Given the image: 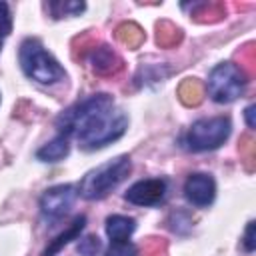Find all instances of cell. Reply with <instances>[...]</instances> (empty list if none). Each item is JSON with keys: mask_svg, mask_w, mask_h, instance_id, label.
<instances>
[{"mask_svg": "<svg viewBox=\"0 0 256 256\" xmlns=\"http://www.w3.org/2000/svg\"><path fill=\"white\" fill-rule=\"evenodd\" d=\"M230 132H232V122L226 116L200 118L190 126L186 134V146L194 152L214 150L228 140Z\"/></svg>", "mask_w": 256, "mask_h": 256, "instance_id": "obj_5", "label": "cell"}, {"mask_svg": "<svg viewBox=\"0 0 256 256\" xmlns=\"http://www.w3.org/2000/svg\"><path fill=\"white\" fill-rule=\"evenodd\" d=\"M166 190H168L166 180H162V178H146V180H138L136 184H132L126 190L124 198L130 204H136V206H156V204H160L164 200Z\"/></svg>", "mask_w": 256, "mask_h": 256, "instance_id": "obj_7", "label": "cell"}, {"mask_svg": "<svg viewBox=\"0 0 256 256\" xmlns=\"http://www.w3.org/2000/svg\"><path fill=\"white\" fill-rule=\"evenodd\" d=\"M102 248V242L98 236H84L80 242H78V252L82 256H96Z\"/></svg>", "mask_w": 256, "mask_h": 256, "instance_id": "obj_16", "label": "cell"}, {"mask_svg": "<svg viewBox=\"0 0 256 256\" xmlns=\"http://www.w3.org/2000/svg\"><path fill=\"white\" fill-rule=\"evenodd\" d=\"M246 74L232 62H220L208 76V94L218 104H230L242 96L246 88Z\"/></svg>", "mask_w": 256, "mask_h": 256, "instance_id": "obj_4", "label": "cell"}, {"mask_svg": "<svg viewBox=\"0 0 256 256\" xmlns=\"http://www.w3.org/2000/svg\"><path fill=\"white\" fill-rule=\"evenodd\" d=\"M168 36H170V42L174 44V42H178L180 40V30L178 28H174L170 22H168V32L162 28V24L158 26V44H164V46H168Z\"/></svg>", "mask_w": 256, "mask_h": 256, "instance_id": "obj_19", "label": "cell"}, {"mask_svg": "<svg viewBox=\"0 0 256 256\" xmlns=\"http://www.w3.org/2000/svg\"><path fill=\"white\" fill-rule=\"evenodd\" d=\"M12 30V16H10V8L6 2H0V40L4 36H8Z\"/></svg>", "mask_w": 256, "mask_h": 256, "instance_id": "obj_18", "label": "cell"}, {"mask_svg": "<svg viewBox=\"0 0 256 256\" xmlns=\"http://www.w3.org/2000/svg\"><path fill=\"white\" fill-rule=\"evenodd\" d=\"M254 110H256V106H254V104H250V106L246 108V112H244V114H246V122H248V126H250V128H254V126H256V124H254Z\"/></svg>", "mask_w": 256, "mask_h": 256, "instance_id": "obj_21", "label": "cell"}, {"mask_svg": "<svg viewBox=\"0 0 256 256\" xmlns=\"http://www.w3.org/2000/svg\"><path fill=\"white\" fill-rule=\"evenodd\" d=\"M244 248L246 252H252L256 248V238H254V220L248 222L246 226V232H244Z\"/></svg>", "mask_w": 256, "mask_h": 256, "instance_id": "obj_20", "label": "cell"}, {"mask_svg": "<svg viewBox=\"0 0 256 256\" xmlns=\"http://www.w3.org/2000/svg\"><path fill=\"white\" fill-rule=\"evenodd\" d=\"M0 46H2V40H0Z\"/></svg>", "mask_w": 256, "mask_h": 256, "instance_id": "obj_22", "label": "cell"}, {"mask_svg": "<svg viewBox=\"0 0 256 256\" xmlns=\"http://www.w3.org/2000/svg\"><path fill=\"white\" fill-rule=\"evenodd\" d=\"M180 100L188 106H196L202 100V86L196 80H186L180 86Z\"/></svg>", "mask_w": 256, "mask_h": 256, "instance_id": "obj_13", "label": "cell"}, {"mask_svg": "<svg viewBox=\"0 0 256 256\" xmlns=\"http://www.w3.org/2000/svg\"><path fill=\"white\" fill-rule=\"evenodd\" d=\"M62 136H76L80 148L96 150L118 140L128 126L126 114L116 108L110 94H92L62 112L56 120Z\"/></svg>", "mask_w": 256, "mask_h": 256, "instance_id": "obj_1", "label": "cell"}, {"mask_svg": "<svg viewBox=\"0 0 256 256\" xmlns=\"http://www.w3.org/2000/svg\"><path fill=\"white\" fill-rule=\"evenodd\" d=\"M84 226H86V216H76L74 218V222L62 232V234H58L52 242H50V246L44 250V256H54L62 246H66L70 240H76L78 236H80V232L84 230Z\"/></svg>", "mask_w": 256, "mask_h": 256, "instance_id": "obj_11", "label": "cell"}, {"mask_svg": "<svg viewBox=\"0 0 256 256\" xmlns=\"http://www.w3.org/2000/svg\"><path fill=\"white\" fill-rule=\"evenodd\" d=\"M130 158L128 156H118L106 164H100L98 168L90 170L80 186H78V192L82 198L86 200H100L104 196H108L128 174H130Z\"/></svg>", "mask_w": 256, "mask_h": 256, "instance_id": "obj_3", "label": "cell"}, {"mask_svg": "<svg viewBox=\"0 0 256 256\" xmlns=\"http://www.w3.org/2000/svg\"><path fill=\"white\" fill-rule=\"evenodd\" d=\"M136 246L128 240H122V242H112L106 250L104 256H136Z\"/></svg>", "mask_w": 256, "mask_h": 256, "instance_id": "obj_17", "label": "cell"}, {"mask_svg": "<svg viewBox=\"0 0 256 256\" xmlns=\"http://www.w3.org/2000/svg\"><path fill=\"white\" fill-rule=\"evenodd\" d=\"M70 152V144H68V138L58 134L54 140H50L48 144H44L38 152H36V158L42 160V162H58L62 160L64 156H68Z\"/></svg>", "mask_w": 256, "mask_h": 256, "instance_id": "obj_12", "label": "cell"}, {"mask_svg": "<svg viewBox=\"0 0 256 256\" xmlns=\"http://www.w3.org/2000/svg\"><path fill=\"white\" fill-rule=\"evenodd\" d=\"M136 230V220L130 216H122V214H114L106 218V234L112 242H122L128 240V236Z\"/></svg>", "mask_w": 256, "mask_h": 256, "instance_id": "obj_10", "label": "cell"}, {"mask_svg": "<svg viewBox=\"0 0 256 256\" xmlns=\"http://www.w3.org/2000/svg\"><path fill=\"white\" fill-rule=\"evenodd\" d=\"M184 196L190 204L198 206V208H204L208 204L214 202V196H216V182L210 174H204V172H196V174H190L186 184H184Z\"/></svg>", "mask_w": 256, "mask_h": 256, "instance_id": "obj_8", "label": "cell"}, {"mask_svg": "<svg viewBox=\"0 0 256 256\" xmlns=\"http://www.w3.org/2000/svg\"><path fill=\"white\" fill-rule=\"evenodd\" d=\"M48 10L52 12L54 18H62V16H74L78 12L84 10V2H50Z\"/></svg>", "mask_w": 256, "mask_h": 256, "instance_id": "obj_14", "label": "cell"}, {"mask_svg": "<svg viewBox=\"0 0 256 256\" xmlns=\"http://www.w3.org/2000/svg\"><path fill=\"white\" fill-rule=\"evenodd\" d=\"M18 58L24 74L30 80H36L38 84H56L66 78L64 68L52 54L44 50V46L36 38H26L20 44Z\"/></svg>", "mask_w": 256, "mask_h": 256, "instance_id": "obj_2", "label": "cell"}, {"mask_svg": "<svg viewBox=\"0 0 256 256\" xmlns=\"http://www.w3.org/2000/svg\"><path fill=\"white\" fill-rule=\"evenodd\" d=\"M118 38H120L124 44H128V46H138V44L142 42L144 34H142V30H140L136 24H122V26L118 28Z\"/></svg>", "mask_w": 256, "mask_h": 256, "instance_id": "obj_15", "label": "cell"}, {"mask_svg": "<svg viewBox=\"0 0 256 256\" xmlns=\"http://www.w3.org/2000/svg\"><path fill=\"white\" fill-rule=\"evenodd\" d=\"M88 62L92 66V70L100 76H110V74H116L120 68H122V58L106 44H100V46H94L88 54Z\"/></svg>", "mask_w": 256, "mask_h": 256, "instance_id": "obj_9", "label": "cell"}, {"mask_svg": "<svg viewBox=\"0 0 256 256\" xmlns=\"http://www.w3.org/2000/svg\"><path fill=\"white\" fill-rule=\"evenodd\" d=\"M76 188L72 184H58L48 188L40 198V212L48 220H58L72 208L76 200Z\"/></svg>", "mask_w": 256, "mask_h": 256, "instance_id": "obj_6", "label": "cell"}]
</instances>
